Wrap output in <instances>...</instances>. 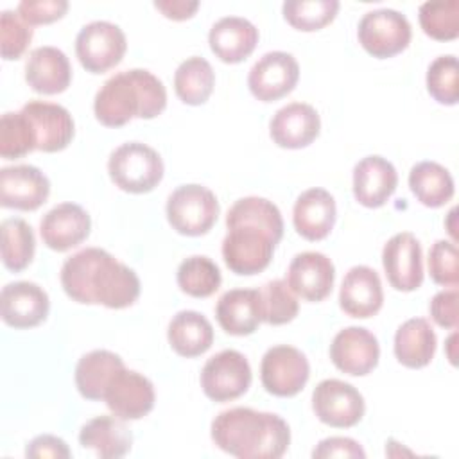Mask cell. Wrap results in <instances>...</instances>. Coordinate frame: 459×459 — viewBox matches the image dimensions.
Wrapping results in <instances>:
<instances>
[{"label":"cell","instance_id":"28","mask_svg":"<svg viewBox=\"0 0 459 459\" xmlns=\"http://www.w3.org/2000/svg\"><path fill=\"white\" fill-rule=\"evenodd\" d=\"M118 416H97L82 425L79 443L102 459L124 457L133 445V434Z\"/></svg>","mask_w":459,"mask_h":459},{"label":"cell","instance_id":"7","mask_svg":"<svg viewBox=\"0 0 459 459\" xmlns=\"http://www.w3.org/2000/svg\"><path fill=\"white\" fill-rule=\"evenodd\" d=\"M357 36L368 54L377 59H387L407 48L412 29L402 13L394 9H375L362 16Z\"/></svg>","mask_w":459,"mask_h":459},{"label":"cell","instance_id":"35","mask_svg":"<svg viewBox=\"0 0 459 459\" xmlns=\"http://www.w3.org/2000/svg\"><path fill=\"white\" fill-rule=\"evenodd\" d=\"M34 249L32 228L23 219L13 217L2 222V262L9 271H23L32 262Z\"/></svg>","mask_w":459,"mask_h":459},{"label":"cell","instance_id":"45","mask_svg":"<svg viewBox=\"0 0 459 459\" xmlns=\"http://www.w3.org/2000/svg\"><path fill=\"white\" fill-rule=\"evenodd\" d=\"M457 299L459 294L455 287H452L450 290H441L432 298L429 310L436 325L450 330L457 328Z\"/></svg>","mask_w":459,"mask_h":459},{"label":"cell","instance_id":"9","mask_svg":"<svg viewBox=\"0 0 459 459\" xmlns=\"http://www.w3.org/2000/svg\"><path fill=\"white\" fill-rule=\"evenodd\" d=\"M251 378L247 359L237 350H222L203 366L201 387L210 400L230 402L249 389Z\"/></svg>","mask_w":459,"mask_h":459},{"label":"cell","instance_id":"19","mask_svg":"<svg viewBox=\"0 0 459 459\" xmlns=\"http://www.w3.org/2000/svg\"><path fill=\"white\" fill-rule=\"evenodd\" d=\"M48 308V294L32 281H13L2 289V319L13 328L38 326L47 319Z\"/></svg>","mask_w":459,"mask_h":459},{"label":"cell","instance_id":"47","mask_svg":"<svg viewBox=\"0 0 459 459\" xmlns=\"http://www.w3.org/2000/svg\"><path fill=\"white\" fill-rule=\"evenodd\" d=\"M25 455H27V457H32V459H41V457L68 459L72 454H70L68 445H66L61 437L52 436V434H43V436L34 437V439L27 445Z\"/></svg>","mask_w":459,"mask_h":459},{"label":"cell","instance_id":"17","mask_svg":"<svg viewBox=\"0 0 459 459\" xmlns=\"http://www.w3.org/2000/svg\"><path fill=\"white\" fill-rule=\"evenodd\" d=\"M335 267L332 260L317 251L298 253L287 269V285L307 301H323L333 287Z\"/></svg>","mask_w":459,"mask_h":459},{"label":"cell","instance_id":"40","mask_svg":"<svg viewBox=\"0 0 459 459\" xmlns=\"http://www.w3.org/2000/svg\"><path fill=\"white\" fill-rule=\"evenodd\" d=\"M260 303H262V321L274 326L290 323L299 310L298 299L285 280L267 281L260 289Z\"/></svg>","mask_w":459,"mask_h":459},{"label":"cell","instance_id":"5","mask_svg":"<svg viewBox=\"0 0 459 459\" xmlns=\"http://www.w3.org/2000/svg\"><path fill=\"white\" fill-rule=\"evenodd\" d=\"M276 244L278 240L264 228L233 224L222 240V258L235 274H258L271 264Z\"/></svg>","mask_w":459,"mask_h":459},{"label":"cell","instance_id":"2","mask_svg":"<svg viewBox=\"0 0 459 459\" xmlns=\"http://www.w3.org/2000/svg\"><path fill=\"white\" fill-rule=\"evenodd\" d=\"M213 443L240 459H278L290 443V430L283 418L249 407L222 411L212 421Z\"/></svg>","mask_w":459,"mask_h":459},{"label":"cell","instance_id":"38","mask_svg":"<svg viewBox=\"0 0 459 459\" xmlns=\"http://www.w3.org/2000/svg\"><path fill=\"white\" fill-rule=\"evenodd\" d=\"M420 25L427 36L437 41H450L459 36V2L439 0L420 5Z\"/></svg>","mask_w":459,"mask_h":459},{"label":"cell","instance_id":"32","mask_svg":"<svg viewBox=\"0 0 459 459\" xmlns=\"http://www.w3.org/2000/svg\"><path fill=\"white\" fill-rule=\"evenodd\" d=\"M409 186L414 197L429 208H439L454 197L450 172L436 161H420L409 172Z\"/></svg>","mask_w":459,"mask_h":459},{"label":"cell","instance_id":"13","mask_svg":"<svg viewBox=\"0 0 459 459\" xmlns=\"http://www.w3.org/2000/svg\"><path fill=\"white\" fill-rule=\"evenodd\" d=\"M382 265L387 281L396 290L411 292L423 283L421 246L409 231L396 233L385 242L382 249Z\"/></svg>","mask_w":459,"mask_h":459},{"label":"cell","instance_id":"23","mask_svg":"<svg viewBox=\"0 0 459 459\" xmlns=\"http://www.w3.org/2000/svg\"><path fill=\"white\" fill-rule=\"evenodd\" d=\"M382 303L384 290L377 271L368 265L351 267L341 283V308L351 317L366 319L375 316L382 308Z\"/></svg>","mask_w":459,"mask_h":459},{"label":"cell","instance_id":"22","mask_svg":"<svg viewBox=\"0 0 459 459\" xmlns=\"http://www.w3.org/2000/svg\"><path fill=\"white\" fill-rule=\"evenodd\" d=\"M396 185V169L382 156H366L353 167V195L366 208L384 206Z\"/></svg>","mask_w":459,"mask_h":459},{"label":"cell","instance_id":"44","mask_svg":"<svg viewBox=\"0 0 459 459\" xmlns=\"http://www.w3.org/2000/svg\"><path fill=\"white\" fill-rule=\"evenodd\" d=\"M68 11L66 0H25L18 4L16 13L29 25H43L52 23L65 16Z\"/></svg>","mask_w":459,"mask_h":459},{"label":"cell","instance_id":"41","mask_svg":"<svg viewBox=\"0 0 459 459\" xmlns=\"http://www.w3.org/2000/svg\"><path fill=\"white\" fill-rule=\"evenodd\" d=\"M427 90L439 104L454 106L459 100V65L452 54L436 57L427 70Z\"/></svg>","mask_w":459,"mask_h":459},{"label":"cell","instance_id":"46","mask_svg":"<svg viewBox=\"0 0 459 459\" xmlns=\"http://www.w3.org/2000/svg\"><path fill=\"white\" fill-rule=\"evenodd\" d=\"M312 457L326 459V457H366V452L362 446L351 439V437H326L317 443V446L312 452Z\"/></svg>","mask_w":459,"mask_h":459},{"label":"cell","instance_id":"31","mask_svg":"<svg viewBox=\"0 0 459 459\" xmlns=\"http://www.w3.org/2000/svg\"><path fill=\"white\" fill-rule=\"evenodd\" d=\"M167 337L170 348L178 355L192 359L210 350L213 342V328L203 314L195 310H181L170 319Z\"/></svg>","mask_w":459,"mask_h":459},{"label":"cell","instance_id":"15","mask_svg":"<svg viewBox=\"0 0 459 459\" xmlns=\"http://www.w3.org/2000/svg\"><path fill=\"white\" fill-rule=\"evenodd\" d=\"M330 359L339 371L364 377L377 368L380 346L368 328L348 326L333 337L330 344Z\"/></svg>","mask_w":459,"mask_h":459},{"label":"cell","instance_id":"43","mask_svg":"<svg viewBox=\"0 0 459 459\" xmlns=\"http://www.w3.org/2000/svg\"><path fill=\"white\" fill-rule=\"evenodd\" d=\"M429 273L437 285L457 287L459 283V256L454 242L436 240L429 251Z\"/></svg>","mask_w":459,"mask_h":459},{"label":"cell","instance_id":"10","mask_svg":"<svg viewBox=\"0 0 459 459\" xmlns=\"http://www.w3.org/2000/svg\"><path fill=\"white\" fill-rule=\"evenodd\" d=\"M310 377L307 357L294 346L278 344L269 348L260 364L262 385L267 393L281 398L298 394Z\"/></svg>","mask_w":459,"mask_h":459},{"label":"cell","instance_id":"1","mask_svg":"<svg viewBox=\"0 0 459 459\" xmlns=\"http://www.w3.org/2000/svg\"><path fill=\"white\" fill-rule=\"evenodd\" d=\"M61 285L74 301L108 308L131 307L140 296L136 273L100 247H86L66 258Z\"/></svg>","mask_w":459,"mask_h":459},{"label":"cell","instance_id":"16","mask_svg":"<svg viewBox=\"0 0 459 459\" xmlns=\"http://www.w3.org/2000/svg\"><path fill=\"white\" fill-rule=\"evenodd\" d=\"M50 194L48 178L34 165H14L0 170V204L23 212L38 210Z\"/></svg>","mask_w":459,"mask_h":459},{"label":"cell","instance_id":"33","mask_svg":"<svg viewBox=\"0 0 459 459\" xmlns=\"http://www.w3.org/2000/svg\"><path fill=\"white\" fill-rule=\"evenodd\" d=\"M215 74L212 65L199 56L185 59L174 74L176 95L188 106H199L208 100L213 91Z\"/></svg>","mask_w":459,"mask_h":459},{"label":"cell","instance_id":"25","mask_svg":"<svg viewBox=\"0 0 459 459\" xmlns=\"http://www.w3.org/2000/svg\"><path fill=\"white\" fill-rule=\"evenodd\" d=\"M335 217V201L325 188H308L294 203V228L303 238L310 242L323 240L332 231Z\"/></svg>","mask_w":459,"mask_h":459},{"label":"cell","instance_id":"3","mask_svg":"<svg viewBox=\"0 0 459 459\" xmlns=\"http://www.w3.org/2000/svg\"><path fill=\"white\" fill-rule=\"evenodd\" d=\"M165 106L163 82L143 68L115 74L100 86L93 100L95 117L106 127H120L131 118H154Z\"/></svg>","mask_w":459,"mask_h":459},{"label":"cell","instance_id":"26","mask_svg":"<svg viewBox=\"0 0 459 459\" xmlns=\"http://www.w3.org/2000/svg\"><path fill=\"white\" fill-rule=\"evenodd\" d=\"M212 52L224 63L235 65L251 56L258 43V29L246 18L224 16L208 34Z\"/></svg>","mask_w":459,"mask_h":459},{"label":"cell","instance_id":"39","mask_svg":"<svg viewBox=\"0 0 459 459\" xmlns=\"http://www.w3.org/2000/svg\"><path fill=\"white\" fill-rule=\"evenodd\" d=\"M36 149L34 129L20 109L16 113H4L0 118V156L16 160Z\"/></svg>","mask_w":459,"mask_h":459},{"label":"cell","instance_id":"12","mask_svg":"<svg viewBox=\"0 0 459 459\" xmlns=\"http://www.w3.org/2000/svg\"><path fill=\"white\" fill-rule=\"evenodd\" d=\"M299 79V65L289 52L274 50L264 54L249 70L247 86L253 97L273 102L290 93Z\"/></svg>","mask_w":459,"mask_h":459},{"label":"cell","instance_id":"18","mask_svg":"<svg viewBox=\"0 0 459 459\" xmlns=\"http://www.w3.org/2000/svg\"><path fill=\"white\" fill-rule=\"evenodd\" d=\"M22 111L34 129L38 151L57 152L68 147L74 138L75 126L66 108L45 100H29Z\"/></svg>","mask_w":459,"mask_h":459},{"label":"cell","instance_id":"14","mask_svg":"<svg viewBox=\"0 0 459 459\" xmlns=\"http://www.w3.org/2000/svg\"><path fill=\"white\" fill-rule=\"evenodd\" d=\"M154 385L138 371L122 368L109 382L104 402L122 420H140L154 407Z\"/></svg>","mask_w":459,"mask_h":459},{"label":"cell","instance_id":"36","mask_svg":"<svg viewBox=\"0 0 459 459\" xmlns=\"http://www.w3.org/2000/svg\"><path fill=\"white\" fill-rule=\"evenodd\" d=\"M179 289L192 298H208L221 287V271L213 260L203 255L185 258L176 274Z\"/></svg>","mask_w":459,"mask_h":459},{"label":"cell","instance_id":"27","mask_svg":"<svg viewBox=\"0 0 459 459\" xmlns=\"http://www.w3.org/2000/svg\"><path fill=\"white\" fill-rule=\"evenodd\" d=\"M221 328L230 335H249L262 323V303L258 289H231L224 292L215 307Z\"/></svg>","mask_w":459,"mask_h":459},{"label":"cell","instance_id":"34","mask_svg":"<svg viewBox=\"0 0 459 459\" xmlns=\"http://www.w3.org/2000/svg\"><path fill=\"white\" fill-rule=\"evenodd\" d=\"M233 224H253L269 231L278 242L283 237V219L274 203L264 197H242L238 199L226 215V226Z\"/></svg>","mask_w":459,"mask_h":459},{"label":"cell","instance_id":"30","mask_svg":"<svg viewBox=\"0 0 459 459\" xmlns=\"http://www.w3.org/2000/svg\"><path fill=\"white\" fill-rule=\"evenodd\" d=\"M124 360L109 350H93L82 355L75 366V385L86 400H104L113 377L122 369Z\"/></svg>","mask_w":459,"mask_h":459},{"label":"cell","instance_id":"21","mask_svg":"<svg viewBox=\"0 0 459 459\" xmlns=\"http://www.w3.org/2000/svg\"><path fill=\"white\" fill-rule=\"evenodd\" d=\"M321 129L317 111L305 102H290L280 108L269 124V134L278 147L301 149L310 145Z\"/></svg>","mask_w":459,"mask_h":459},{"label":"cell","instance_id":"24","mask_svg":"<svg viewBox=\"0 0 459 459\" xmlns=\"http://www.w3.org/2000/svg\"><path fill=\"white\" fill-rule=\"evenodd\" d=\"M27 84L43 95L65 91L72 81V66L66 54L56 47H38L25 63Z\"/></svg>","mask_w":459,"mask_h":459},{"label":"cell","instance_id":"29","mask_svg":"<svg viewBox=\"0 0 459 459\" xmlns=\"http://www.w3.org/2000/svg\"><path fill=\"white\" fill-rule=\"evenodd\" d=\"M436 333L423 317L407 319L394 333V355L400 364L411 369L425 368L436 353Z\"/></svg>","mask_w":459,"mask_h":459},{"label":"cell","instance_id":"6","mask_svg":"<svg viewBox=\"0 0 459 459\" xmlns=\"http://www.w3.org/2000/svg\"><path fill=\"white\" fill-rule=\"evenodd\" d=\"M219 217L215 194L203 185H181L167 199V219L172 230L186 237H199L212 230Z\"/></svg>","mask_w":459,"mask_h":459},{"label":"cell","instance_id":"4","mask_svg":"<svg viewBox=\"0 0 459 459\" xmlns=\"http://www.w3.org/2000/svg\"><path fill=\"white\" fill-rule=\"evenodd\" d=\"M111 181L124 192L147 194L163 179V160L142 142H127L117 147L108 160Z\"/></svg>","mask_w":459,"mask_h":459},{"label":"cell","instance_id":"20","mask_svg":"<svg viewBox=\"0 0 459 459\" xmlns=\"http://www.w3.org/2000/svg\"><path fill=\"white\" fill-rule=\"evenodd\" d=\"M90 228L91 221L88 212L75 203L54 206L39 222L43 244L54 251H68L79 246L90 235Z\"/></svg>","mask_w":459,"mask_h":459},{"label":"cell","instance_id":"11","mask_svg":"<svg viewBox=\"0 0 459 459\" xmlns=\"http://www.w3.org/2000/svg\"><path fill=\"white\" fill-rule=\"evenodd\" d=\"M312 409L319 421L335 429L357 425L366 411L362 394L348 382L321 380L312 393Z\"/></svg>","mask_w":459,"mask_h":459},{"label":"cell","instance_id":"37","mask_svg":"<svg viewBox=\"0 0 459 459\" xmlns=\"http://www.w3.org/2000/svg\"><path fill=\"white\" fill-rule=\"evenodd\" d=\"M283 18L298 30L312 32L328 25L337 11V0H287L281 7Z\"/></svg>","mask_w":459,"mask_h":459},{"label":"cell","instance_id":"8","mask_svg":"<svg viewBox=\"0 0 459 459\" xmlns=\"http://www.w3.org/2000/svg\"><path fill=\"white\" fill-rule=\"evenodd\" d=\"M127 50L126 34L111 22L97 20L84 25L75 38V54L82 68L104 74L117 66Z\"/></svg>","mask_w":459,"mask_h":459},{"label":"cell","instance_id":"42","mask_svg":"<svg viewBox=\"0 0 459 459\" xmlns=\"http://www.w3.org/2000/svg\"><path fill=\"white\" fill-rule=\"evenodd\" d=\"M32 39V29L14 11H2L0 14V52L5 61L22 57Z\"/></svg>","mask_w":459,"mask_h":459},{"label":"cell","instance_id":"48","mask_svg":"<svg viewBox=\"0 0 459 459\" xmlns=\"http://www.w3.org/2000/svg\"><path fill=\"white\" fill-rule=\"evenodd\" d=\"M154 7L163 13V16L170 20H186L192 18L194 13L199 7V2H185V0H165V2H154Z\"/></svg>","mask_w":459,"mask_h":459}]
</instances>
